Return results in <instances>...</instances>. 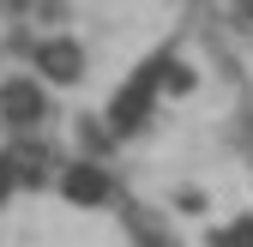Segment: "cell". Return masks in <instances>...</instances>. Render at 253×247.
Returning a JSON list of instances; mask_svg holds the SVG:
<instances>
[{
    "label": "cell",
    "instance_id": "6da1fadb",
    "mask_svg": "<svg viewBox=\"0 0 253 247\" xmlns=\"http://www.w3.org/2000/svg\"><path fill=\"white\" fill-rule=\"evenodd\" d=\"M151 97H157V67H145V73L126 79V90L109 103V127H115V133H139L145 115H151Z\"/></svg>",
    "mask_w": 253,
    "mask_h": 247
},
{
    "label": "cell",
    "instance_id": "5b68a950",
    "mask_svg": "<svg viewBox=\"0 0 253 247\" xmlns=\"http://www.w3.org/2000/svg\"><path fill=\"white\" fill-rule=\"evenodd\" d=\"M223 247H253V223H235V229L223 235Z\"/></svg>",
    "mask_w": 253,
    "mask_h": 247
},
{
    "label": "cell",
    "instance_id": "3957f363",
    "mask_svg": "<svg viewBox=\"0 0 253 247\" xmlns=\"http://www.w3.org/2000/svg\"><path fill=\"white\" fill-rule=\"evenodd\" d=\"M37 67L48 73V84H73V79L84 73V54H79V42H67V37H48V42L37 48Z\"/></svg>",
    "mask_w": 253,
    "mask_h": 247
},
{
    "label": "cell",
    "instance_id": "7a4b0ae2",
    "mask_svg": "<svg viewBox=\"0 0 253 247\" xmlns=\"http://www.w3.org/2000/svg\"><path fill=\"white\" fill-rule=\"evenodd\" d=\"M0 121H12V127H42L48 121V90L37 79H6L0 84Z\"/></svg>",
    "mask_w": 253,
    "mask_h": 247
},
{
    "label": "cell",
    "instance_id": "8992f818",
    "mask_svg": "<svg viewBox=\"0 0 253 247\" xmlns=\"http://www.w3.org/2000/svg\"><path fill=\"white\" fill-rule=\"evenodd\" d=\"M12 187H18V181H12V163L0 157V205H6V193H12Z\"/></svg>",
    "mask_w": 253,
    "mask_h": 247
},
{
    "label": "cell",
    "instance_id": "277c9868",
    "mask_svg": "<svg viewBox=\"0 0 253 247\" xmlns=\"http://www.w3.org/2000/svg\"><path fill=\"white\" fill-rule=\"evenodd\" d=\"M60 187H67V199H79V205H103V199H109V175L90 169V163H73Z\"/></svg>",
    "mask_w": 253,
    "mask_h": 247
}]
</instances>
